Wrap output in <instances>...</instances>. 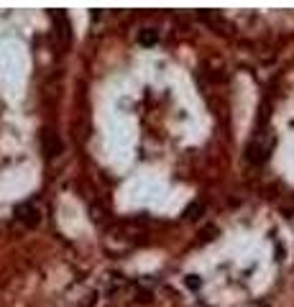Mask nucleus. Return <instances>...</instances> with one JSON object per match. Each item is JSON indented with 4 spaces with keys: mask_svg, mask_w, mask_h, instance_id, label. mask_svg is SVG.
I'll return each instance as SVG.
<instances>
[{
    "mask_svg": "<svg viewBox=\"0 0 294 307\" xmlns=\"http://www.w3.org/2000/svg\"><path fill=\"white\" fill-rule=\"evenodd\" d=\"M263 159H266V156H263V149H261L258 144L248 146V161H251V164H261Z\"/></svg>",
    "mask_w": 294,
    "mask_h": 307,
    "instance_id": "obj_5",
    "label": "nucleus"
},
{
    "mask_svg": "<svg viewBox=\"0 0 294 307\" xmlns=\"http://www.w3.org/2000/svg\"><path fill=\"white\" fill-rule=\"evenodd\" d=\"M184 284H187L189 289H192V292H197V289L202 287V279H200V276H197V274H189V276H187V279H184Z\"/></svg>",
    "mask_w": 294,
    "mask_h": 307,
    "instance_id": "obj_7",
    "label": "nucleus"
},
{
    "mask_svg": "<svg viewBox=\"0 0 294 307\" xmlns=\"http://www.w3.org/2000/svg\"><path fill=\"white\" fill-rule=\"evenodd\" d=\"M62 149H64V144H62V138H59V133L46 126V128L41 131V151H43V156L54 159V156L62 154Z\"/></svg>",
    "mask_w": 294,
    "mask_h": 307,
    "instance_id": "obj_1",
    "label": "nucleus"
},
{
    "mask_svg": "<svg viewBox=\"0 0 294 307\" xmlns=\"http://www.w3.org/2000/svg\"><path fill=\"white\" fill-rule=\"evenodd\" d=\"M215 233H217V230H215V228H208V230H205V233H202V236H205V241H212V238H215Z\"/></svg>",
    "mask_w": 294,
    "mask_h": 307,
    "instance_id": "obj_8",
    "label": "nucleus"
},
{
    "mask_svg": "<svg viewBox=\"0 0 294 307\" xmlns=\"http://www.w3.org/2000/svg\"><path fill=\"white\" fill-rule=\"evenodd\" d=\"M202 210H205L202 203H192V205H189V207L184 210V218H187V220H197L200 215H202Z\"/></svg>",
    "mask_w": 294,
    "mask_h": 307,
    "instance_id": "obj_6",
    "label": "nucleus"
},
{
    "mask_svg": "<svg viewBox=\"0 0 294 307\" xmlns=\"http://www.w3.org/2000/svg\"><path fill=\"white\" fill-rule=\"evenodd\" d=\"M54 21H59V39H62L64 44H69V39H72V26H69L67 13H64V10L54 13Z\"/></svg>",
    "mask_w": 294,
    "mask_h": 307,
    "instance_id": "obj_3",
    "label": "nucleus"
},
{
    "mask_svg": "<svg viewBox=\"0 0 294 307\" xmlns=\"http://www.w3.org/2000/svg\"><path fill=\"white\" fill-rule=\"evenodd\" d=\"M13 215H16V220H18V223H23L26 228H36V225L41 223L39 207H36L34 203H21V205H16Z\"/></svg>",
    "mask_w": 294,
    "mask_h": 307,
    "instance_id": "obj_2",
    "label": "nucleus"
},
{
    "mask_svg": "<svg viewBox=\"0 0 294 307\" xmlns=\"http://www.w3.org/2000/svg\"><path fill=\"white\" fill-rule=\"evenodd\" d=\"M138 44L146 46V49L156 46V44H159V31H156V28H143V31H138Z\"/></svg>",
    "mask_w": 294,
    "mask_h": 307,
    "instance_id": "obj_4",
    "label": "nucleus"
}]
</instances>
